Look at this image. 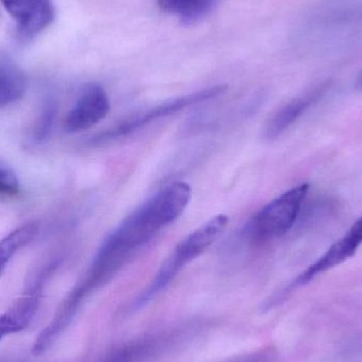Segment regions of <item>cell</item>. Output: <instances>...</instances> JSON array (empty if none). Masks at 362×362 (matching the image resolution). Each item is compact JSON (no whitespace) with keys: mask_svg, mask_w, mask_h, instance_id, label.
Returning <instances> with one entry per match:
<instances>
[{"mask_svg":"<svg viewBox=\"0 0 362 362\" xmlns=\"http://www.w3.org/2000/svg\"><path fill=\"white\" fill-rule=\"evenodd\" d=\"M191 196V187L187 182L171 183L132 213L106 238L98 250L124 265L135 251L185 212Z\"/></svg>","mask_w":362,"mask_h":362,"instance_id":"obj_1","label":"cell"},{"mask_svg":"<svg viewBox=\"0 0 362 362\" xmlns=\"http://www.w3.org/2000/svg\"><path fill=\"white\" fill-rule=\"evenodd\" d=\"M317 46H348L362 38V0H325L313 15Z\"/></svg>","mask_w":362,"mask_h":362,"instance_id":"obj_2","label":"cell"},{"mask_svg":"<svg viewBox=\"0 0 362 362\" xmlns=\"http://www.w3.org/2000/svg\"><path fill=\"white\" fill-rule=\"evenodd\" d=\"M310 185L301 183L278 196L257 213L248 226L255 244H265L286 234L301 214Z\"/></svg>","mask_w":362,"mask_h":362,"instance_id":"obj_3","label":"cell"},{"mask_svg":"<svg viewBox=\"0 0 362 362\" xmlns=\"http://www.w3.org/2000/svg\"><path fill=\"white\" fill-rule=\"evenodd\" d=\"M228 87L226 85H218V86L202 89V90L195 91V93L170 100V101L155 106V107L151 108L146 112L131 117V118L123 121L120 124L116 125L112 129L95 136L93 141L95 144H102V142L110 141V140H115L117 138L131 135V134L144 129L146 125L155 122V121L177 114V112H182L183 110L191 107V106L215 99V98L225 93Z\"/></svg>","mask_w":362,"mask_h":362,"instance_id":"obj_4","label":"cell"},{"mask_svg":"<svg viewBox=\"0 0 362 362\" xmlns=\"http://www.w3.org/2000/svg\"><path fill=\"white\" fill-rule=\"evenodd\" d=\"M53 272L54 270L50 266H45L32 279L25 295L17 300L16 303L13 304L6 312L0 315V342L6 336L19 333L31 325L40 308L45 285Z\"/></svg>","mask_w":362,"mask_h":362,"instance_id":"obj_5","label":"cell"},{"mask_svg":"<svg viewBox=\"0 0 362 362\" xmlns=\"http://www.w3.org/2000/svg\"><path fill=\"white\" fill-rule=\"evenodd\" d=\"M229 218L227 215L219 214L209 219L195 231L183 238L176 246L171 257L163 265L174 274L178 272L189 262L202 255L206 249L210 248L225 232Z\"/></svg>","mask_w":362,"mask_h":362,"instance_id":"obj_6","label":"cell"},{"mask_svg":"<svg viewBox=\"0 0 362 362\" xmlns=\"http://www.w3.org/2000/svg\"><path fill=\"white\" fill-rule=\"evenodd\" d=\"M110 110V99L103 87L98 84L87 85L66 116L64 129L68 134L88 131L104 120Z\"/></svg>","mask_w":362,"mask_h":362,"instance_id":"obj_7","label":"cell"},{"mask_svg":"<svg viewBox=\"0 0 362 362\" xmlns=\"http://www.w3.org/2000/svg\"><path fill=\"white\" fill-rule=\"evenodd\" d=\"M4 8L17 25V32L25 40L35 37L54 21L51 0H2Z\"/></svg>","mask_w":362,"mask_h":362,"instance_id":"obj_8","label":"cell"},{"mask_svg":"<svg viewBox=\"0 0 362 362\" xmlns=\"http://www.w3.org/2000/svg\"><path fill=\"white\" fill-rule=\"evenodd\" d=\"M362 245V215L355 221L354 225L349 231L337 240L329 250L321 255L314 264L310 266L305 272H302L291 286H303L316 276L333 269L336 266L344 263L346 259L352 257Z\"/></svg>","mask_w":362,"mask_h":362,"instance_id":"obj_9","label":"cell"},{"mask_svg":"<svg viewBox=\"0 0 362 362\" xmlns=\"http://www.w3.org/2000/svg\"><path fill=\"white\" fill-rule=\"evenodd\" d=\"M329 88V85L321 84L305 95H300L283 105L267 122L265 136L268 139H276L297 122L310 107L318 103Z\"/></svg>","mask_w":362,"mask_h":362,"instance_id":"obj_10","label":"cell"},{"mask_svg":"<svg viewBox=\"0 0 362 362\" xmlns=\"http://www.w3.org/2000/svg\"><path fill=\"white\" fill-rule=\"evenodd\" d=\"M27 90L23 70L8 57L0 54V108L21 100Z\"/></svg>","mask_w":362,"mask_h":362,"instance_id":"obj_11","label":"cell"},{"mask_svg":"<svg viewBox=\"0 0 362 362\" xmlns=\"http://www.w3.org/2000/svg\"><path fill=\"white\" fill-rule=\"evenodd\" d=\"M165 12L175 15L183 25H195L210 14L216 0H157Z\"/></svg>","mask_w":362,"mask_h":362,"instance_id":"obj_12","label":"cell"},{"mask_svg":"<svg viewBox=\"0 0 362 362\" xmlns=\"http://www.w3.org/2000/svg\"><path fill=\"white\" fill-rule=\"evenodd\" d=\"M37 233L38 226L36 223H25L0 240V276L4 274L11 259L29 245Z\"/></svg>","mask_w":362,"mask_h":362,"instance_id":"obj_13","label":"cell"},{"mask_svg":"<svg viewBox=\"0 0 362 362\" xmlns=\"http://www.w3.org/2000/svg\"><path fill=\"white\" fill-rule=\"evenodd\" d=\"M55 114H57V107L52 102H48L45 104L44 110L38 118L37 122L34 129V140L40 142L47 138V136L52 129L53 123H54Z\"/></svg>","mask_w":362,"mask_h":362,"instance_id":"obj_14","label":"cell"},{"mask_svg":"<svg viewBox=\"0 0 362 362\" xmlns=\"http://www.w3.org/2000/svg\"><path fill=\"white\" fill-rule=\"evenodd\" d=\"M19 192V180L12 170L0 163V194L15 195Z\"/></svg>","mask_w":362,"mask_h":362,"instance_id":"obj_15","label":"cell"},{"mask_svg":"<svg viewBox=\"0 0 362 362\" xmlns=\"http://www.w3.org/2000/svg\"><path fill=\"white\" fill-rule=\"evenodd\" d=\"M356 85L357 87H358V88L362 89V70L361 71V74H359L358 78H357Z\"/></svg>","mask_w":362,"mask_h":362,"instance_id":"obj_16","label":"cell"}]
</instances>
